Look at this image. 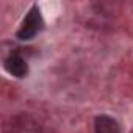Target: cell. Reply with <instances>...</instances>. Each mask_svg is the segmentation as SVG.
Here are the masks:
<instances>
[{
  "label": "cell",
  "instance_id": "6da1fadb",
  "mask_svg": "<svg viewBox=\"0 0 133 133\" xmlns=\"http://www.w3.org/2000/svg\"><path fill=\"white\" fill-rule=\"evenodd\" d=\"M41 28H42L41 13H39L38 6H33L28 11V14L25 16V19L22 22V27L17 31V38L19 39H31Z\"/></svg>",
  "mask_w": 133,
  "mask_h": 133
},
{
  "label": "cell",
  "instance_id": "7a4b0ae2",
  "mask_svg": "<svg viewBox=\"0 0 133 133\" xmlns=\"http://www.w3.org/2000/svg\"><path fill=\"white\" fill-rule=\"evenodd\" d=\"M5 69H6L11 75L21 78V77H25V75H27L28 66H27V63H25L21 56L11 55V56L6 58V61H5Z\"/></svg>",
  "mask_w": 133,
  "mask_h": 133
},
{
  "label": "cell",
  "instance_id": "3957f363",
  "mask_svg": "<svg viewBox=\"0 0 133 133\" xmlns=\"http://www.w3.org/2000/svg\"><path fill=\"white\" fill-rule=\"evenodd\" d=\"M119 124L110 116H99L96 119V133H119Z\"/></svg>",
  "mask_w": 133,
  "mask_h": 133
}]
</instances>
